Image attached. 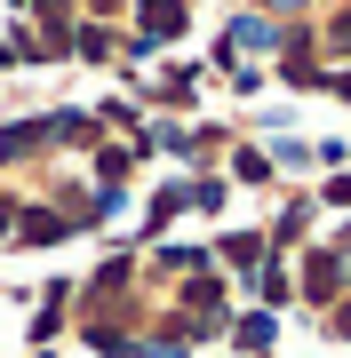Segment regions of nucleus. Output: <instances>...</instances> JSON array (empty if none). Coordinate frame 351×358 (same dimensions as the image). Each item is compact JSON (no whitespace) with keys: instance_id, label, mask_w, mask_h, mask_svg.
<instances>
[{"instance_id":"f257e3e1","label":"nucleus","mask_w":351,"mask_h":358,"mask_svg":"<svg viewBox=\"0 0 351 358\" xmlns=\"http://www.w3.org/2000/svg\"><path fill=\"white\" fill-rule=\"evenodd\" d=\"M184 0H136V40H128V56H152V48H168V40L184 32Z\"/></svg>"},{"instance_id":"f03ea898","label":"nucleus","mask_w":351,"mask_h":358,"mask_svg":"<svg viewBox=\"0 0 351 358\" xmlns=\"http://www.w3.org/2000/svg\"><path fill=\"white\" fill-rule=\"evenodd\" d=\"M72 231H88L80 215H56V207H32V215H16V239L25 247H64Z\"/></svg>"},{"instance_id":"7ed1b4c3","label":"nucleus","mask_w":351,"mask_h":358,"mask_svg":"<svg viewBox=\"0 0 351 358\" xmlns=\"http://www.w3.org/2000/svg\"><path fill=\"white\" fill-rule=\"evenodd\" d=\"M247 48H280V32L263 24V16H232V24H223V48H216V56H223V64H240Z\"/></svg>"},{"instance_id":"20e7f679","label":"nucleus","mask_w":351,"mask_h":358,"mask_svg":"<svg viewBox=\"0 0 351 358\" xmlns=\"http://www.w3.org/2000/svg\"><path fill=\"white\" fill-rule=\"evenodd\" d=\"M216 255L232 263V271H247V279H256V271H263V231H223Z\"/></svg>"},{"instance_id":"39448f33","label":"nucleus","mask_w":351,"mask_h":358,"mask_svg":"<svg viewBox=\"0 0 351 358\" xmlns=\"http://www.w3.org/2000/svg\"><path fill=\"white\" fill-rule=\"evenodd\" d=\"M64 303H72V287H64V279L40 294V310H32V343H40V350H48V343H56V327H64Z\"/></svg>"},{"instance_id":"423d86ee","label":"nucleus","mask_w":351,"mask_h":358,"mask_svg":"<svg viewBox=\"0 0 351 358\" xmlns=\"http://www.w3.org/2000/svg\"><path fill=\"white\" fill-rule=\"evenodd\" d=\"M72 48L88 56V64H104V56L120 48V40H112V24H72Z\"/></svg>"},{"instance_id":"0eeeda50","label":"nucleus","mask_w":351,"mask_h":358,"mask_svg":"<svg viewBox=\"0 0 351 358\" xmlns=\"http://www.w3.org/2000/svg\"><path fill=\"white\" fill-rule=\"evenodd\" d=\"M303 287H312V294H336L343 287V255H312V263H303Z\"/></svg>"},{"instance_id":"6e6552de","label":"nucleus","mask_w":351,"mask_h":358,"mask_svg":"<svg viewBox=\"0 0 351 358\" xmlns=\"http://www.w3.org/2000/svg\"><path fill=\"white\" fill-rule=\"evenodd\" d=\"M232 343L240 350H272V310H247V319L232 327Z\"/></svg>"},{"instance_id":"1a4fd4ad","label":"nucleus","mask_w":351,"mask_h":358,"mask_svg":"<svg viewBox=\"0 0 351 358\" xmlns=\"http://www.w3.org/2000/svg\"><path fill=\"white\" fill-rule=\"evenodd\" d=\"M256 294H263V303H287V271L263 263V271H256Z\"/></svg>"},{"instance_id":"9d476101","label":"nucleus","mask_w":351,"mask_h":358,"mask_svg":"<svg viewBox=\"0 0 351 358\" xmlns=\"http://www.w3.org/2000/svg\"><path fill=\"white\" fill-rule=\"evenodd\" d=\"M232 176H240V183H263V176H272V159H263V152H240Z\"/></svg>"},{"instance_id":"9b49d317","label":"nucleus","mask_w":351,"mask_h":358,"mask_svg":"<svg viewBox=\"0 0 351 358\" xmlns=\"http://www.w3.org/2000/svg\"><path fill=\"white\" fill-rule=\"evenodd\" d=\"M0 239H16V207L8 199H0Z\"/></svg>"},{"instance_id":"f8f14e48","label":"nucleus","mask_w":351,"mask_h":358,"mask_svg":"<svg viewBox=\"0 0 351 358\" xmlns=\"http://www.w3.org/2000/svg\"><path fill=\"white\" fill-rule=\"evenodd\" d=\"M336 327H343V334H351V303H343V310H336Z\"/></svg>"},{"instance_id":"ddd939ff","label":"nucleus","mask_w":351,"mask_h":358,"mask_svg":"<svg viewBox=\"0 0 351 358\" xmlns=\"http://www.w3.org/2000/svg\"><path fill=\"white\" fill-rule=\"evenodd\" d=\"M263 8H303V0H263Z\"/></svg>"},{"instance_id":"4468645a","label":"nucleus","mask_w":351,"mask_h":358,"mask_svg":"<svg viewBox=\"0 0 351 358\" xmlns=\"http://www.w3.org/2000/svg\"><path fill=\"white\" fill-rule=\"evenodd\" d=\"M40 358H56V350H40Z\"/></svg>"}]
</instances>
